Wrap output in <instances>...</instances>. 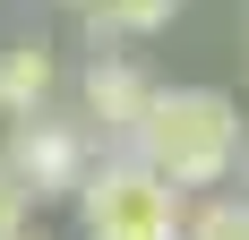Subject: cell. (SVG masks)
I'll list each match as a JSON object with an SVG mask.
<instances>
[{"mask_svg": "<svg viewBox=\"0 0 249 240\" xmlns=\"http://www.w3.org/2000/svg\"><path fill=\"white\" fill-rule=\"evenodd\" d=\"M241 146H249V129H241V103L224 86H155L146 120L129 129L121 154H138L155 180H172L189 197V189H224L241 171Z\"/></svg>", "mask_w": 249, "mask_h": 240, "instance_id": "cell-1", "label": "cell"}, {"mask_svg": "<svg viewBox=\"0 0 249 240\" xmlns=\"http://www.w3.org/2000/svg\"><path fill=\"white\" fill-rule=\"evenodd\" d=\"M69 206L86 240H180V223H189V197L155 180L138 154H95Z\"/></svg>", "mask_w": 249, "mask_h": 240, "instance_id": "cell-2", "label": "cell"}, {"mask_svg": "<svg viewBox=\"0 0 249 240\" xmlns=\"http://www.w3.org/2000/svg\"><path fill=\"white\" fill-rule=\"evenodd\" d=\"M103 146H95V129L77 112H26V120H9V137H0V171L18 180L35 206L43 197H77V180H86V163H95Z\"/></svg>", "mask_w": 249, "mask_h": 240, "instance_id": "cell-3", "label": "cell"}, {"mask_svg": "<svg viewBox=\"0 0 249 240\" xmlns=\"http://www.w3.org/2000/svg\"><path fill=\"white\" fill-rule=\"evenodd\" d=\"M146 103H155V77L138 69L129 51H95V60H86V77H77V120L95 129L103 154L129 146V129L146 120Z\"/></svg>", "mask_w": 249, "mask_h": 240, "instance_id": "cell-4", "label": "cell"}, {"mask_svg": "<svg viewBox=\"0 0 249 240\" xmlns=\"http://www.w3.org/2000/svg\"><path fill=\"white\" fill-rule=\"evenodd\" d=\"M52 86H60V60H52V43H35V34H18V43H0V112L26 120L43 112Z\"/></svg>", "mask_w": 249, "mask_h": 240, "instance_id": "cell-5", "label": "cell"}, {"mask_svg": "<svg viewBox=\"0 0 249 240\" xmlns=\"http://www.w3.org/2000/svg\"><path fill=\"white\" fill-rule=\"evenodd\" d=\"M180 240H249V197L224 189V197H206V206H189Z\"/></svg>", "mask_w": 249, "mask_h": 240, "instance_id": "cell-6", "label": "cell"}, {"mask_svg": "<svg viewBox=\"0 0 249 240\" xmlns=\"http://www.w3.org/2000/svg\"><path fill=\"white\" fill-rule=\"evenodd\" d=\"M26 223H35V197H26L18 180H9V171H0V240H18Z\"/></svg>", "mask_w": 249, "mask_h": 240, "instance_id": "cell-7", "label": "cell"}, {"mask_svg": "<svg viewBox=\"0 0 249 240\" xmlns=\"http://www.w3.org/2000/svg\"><path fill=\"white\" fill-rule=\"evenodd\" d=\"M241 197H249V146H241Z\"/></svg>", "mask_w": 249, "mask_h": 240, "instance_id": "cell-8", "label": "cell"}, {"mask_svg": "<svg viewBox=\"0 0 249 240\" xmlns=\"http://www.w3.org/2000/svg\"><path fill=\"white\" fill-rule=\"evenodd\" d=\"M18 240H43V232H18Z\"/></svg>", "mask_w": 249, "mask_h": 240, "instance_id": "cell-9", "label": "cell"}, {"mask_svg": "<svg viewBox=\"0 0 249 240\" xmlns=\"http://www.w3.org/2000/svg\"><path fill=\"white\" fill-rule=\"evenodd\" d=\"M69 9H86V0H69Z\"/></svg>", "mask_w": 249, "mask_h": 240, "instance_id": "cell-10", "label": "cell"}]
</instances>
